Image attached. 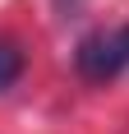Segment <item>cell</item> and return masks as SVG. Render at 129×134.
Masks as SVG:
<instances>
[{"instance_id":"obj_2","label":"cell","mask_w":129,"mask_h":134,"mask_svg":"<svg viewBox=\"0 0 129 134\" xmlns=\"http://www.w3.org/2000/svg\"><path fill=\"white\" fill-rule=\"evenodd\" d=\"M19 79H23V46L0 37V93H9Z\"/></svg>"},{"instance_id":"obj_1","label":"cell","mask_w":129,"mask_h":134,"mask_svg":"<svg viewBox=\"0 0 129 134\" xmlns=\"http://www.w3.org/2000/svg\"><path fill=\"white\" fill-rule=\"evenodd\" d=\"M74 65H78V74L92 79V83L125 74V69H129V23L111 28V32H92V37H83L78 51H74Z\"/></svg>"}]
</instances>
